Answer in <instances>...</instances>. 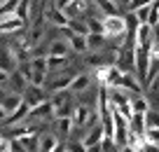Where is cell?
<instances>
[{
  "mask_svg": "<svg viewBox=\"0 0 159 152\" xmlns=\"http://www.w3.org/2000/svg\"><path fill=\"white\" fill-rule=\"evenodd\" d=\"M68 152H89V150H87L84 143L80 140V143H68Z\"/></svg>",
  "mask_w": 159,
  "mask_h": 152,
  "instance_id": "836d02e7",
  "label": "cell"
},
{
  "mask_svg": "<svg viewBox=\"0 0 159 152\" xmlns=\"http://www.w3.org/2000/svg\"><path fill=\"white\" fill-rule=\"evenodd\" d=\"M68 28L73 30V33H77V35H89L91 33V30H89V21H84L82 16H73Z\"/></svg>",
  "mask_w": 159,
  "mask_h": 152,
  "instance_id": "ac0fdd59",
  "label": "cell"
},
{
  "mask_svg": "<svg viewBox=\"0 0 159 152\" xmlns=\"http://www.w3.org/2000/svg\"><path fill=\"white\" fill-rule=\"evenodd\" d=\"M73 80H75V75H73V73H56V75H52V77L47 80L45 89H47L49 94L70 91V87H73Z\"/></svg>",
  "mask_w": 159,
  "mask_h": 152,
  "instance_id": "8992f818",
  "label": "cell"
},
{
  "mask_svg": "<svg viewBox=\"0 0 159 152\" xmlns=\"http://www.w3.org/2000/svg\"><path fill=\"white\" fill-rule=\"evenodd\" d=\"M28 77H26L21 70H14L12 73V77H10V91H16V94H26V89H28Z\"/></svg>",
  "mask_w": 159,
  "mask_h": 152,
  "instance_id": "4fadbf2b",
  "label": "cell"
},
{
  "mask_svg": "<svg viewBox=\"0 0 159 152\" xmlns=\"http://www.w3.org/2000/svg\"><path fill=\"white\" fill-rule=\"evenodd\" d=\"M119 143L115 140V138H103V143H101V152H119Z\"/></svg>",
  "mask_w": 159,
  "mask_h": 152,
  "instance_id": "83f0119b",
  "label": "cell"
},
{
  "mask_svg": "<svg viewBox=\"0 0 159 152\" xmlns=\"http://www.w3.org/2000/svg\"><path fill=\"white\" fill-rule=\"evenodd\" d=\"M47 56H68V44L63 40H54L47 49Z\"/></svg>",
  "mask_w": 159,
  "mask_h": 152,
  "instance_id": "ffe728a7",
  "label": "cell"
},
{
  "mask_svg": "<svg viewBox=\"0 0 159 152\" xmlns=\"http://www.w3.org/2000/svg\"><path fill=\"white\" fill-rule=\"evenodd\" d=\"M150 12H152V2H150V5H143L140 10H136V16H138L140 24H148L150 21Z\"/></svg>",
  "mask_w": 159,
  "mask_h": 152,
  "instance_id": "f1b7e54d",
  "label": "cell"
},
{
  "mask_svg": "<svg viewBox=\"0 0 159 152\" xmlns=\"http://www.w3.org/2000/svg\"><path fill=\"white\" fill-rule=\"evenodd\" d=\"M150 54H152V61H159V35H154V40H152V49H150Z\"/></svg>",
  "mask_w": 159,
  "mask_h": 152,
  "instance_id": "e575fe53",
  "label": "cell"
},
{
  "mask_svg": "<svg viewBox=\"0 0 159 152\" xmlns=\"http://www.w3.org/2000/svg\"><path fill=\"white\" fill-rule=\"evenodd\" d=\"M54 152H68V145H66V143H59V145H56V150Z\"/></svg>",
  "mask_w": 159,
  "mask_h": 152,
  "instance_id": "f35d334b",
  "label": "cell"
},
{
  "mask_svg": "<svg viewBox=\"0 0 159 152\" xmlns=\"http://www.w3.org/2000/svg\"><path fill=\"white\" fill-rule=\"evenodd\" d=\"M28 115H30V105L26 103V98H24V103H21V108L16 110L14 115H10L7 119H2V127H7V124H10V127H16V124L26 122V119H28Z\"/></svg>",
  "mask_w": 159,
  "mask_h": 152,
  "instance_id": "8fae6325",
  "label": "cell"
},
{
  "mask_svg": "<svg viewBox=\"0 0 159 152\" xmlns=\"http://www.w3.org/2000/svg\"><path fill=\"white\" fill-rule=\"evenodd\" d=\"M24 98H26V103L30 105V110L38 108V105H42L45 101H49V98H47V89L45 87H35V84H28Z\"/></svg>",
  "mask_w": 159,
  "mask_h": 152,
  "instance_id": "52a82bcc",
  "label": "cell"
},
{
  "mask_svg": "<svg viewBox=\"0 0 159 152\" xmlns=\"http://www.w3.org/2000/svg\"><path fill=\"white\" fill-rule=\"evenodd\" d=\"M59 143H61V140L54 136V133H42V136H40V147H38V152H54Z\"/></svg>",
  "mask_w": 159,
  "mask_h": 152,
  "instance_id": "9a60e30c",
  "label": "cell"
},
{
  "mask_svg": "<svg viewBox=\"0 0 159 152\" xmlns=\"http://www.w3.org/2000/svg\"><path fill=\"white\" fill-rule=\"evenodd\" d=\"M30 7H33V0H21L19 10H16V16H19L21 21H26V24L30 21Z\"/></svg>",
  "mask_w": 159,
  "mask_h": 152,
  "instance_id": "603a6c76",
  "label": "cell"
},
{
  "mask_svg": "<svg viewBox=\"0 0 159 152\" xmlns=\"http://www.w3.org/2000/svg\"><path fill=\"white\" fill-rule=\"evenodd\" d=\"M19 2H21V0H2V2H0V14H2V16L16 14V10H19Z\"/></svg>",
  "mask_w": 159,
  "mask_h": 152,
  "instance_id": "7402d4cb",
  "label": "cell"
},
{
  "mask_svg": "<svg viewBox=\"0 0 159 152\" xmlns=\"http://www.w3.org/2000/svg\"><path fill=\"white\" fill-rule=\"evenodd\" d=\"M73 2L75 0H54V7H59V10H68V7H73Z\"/></svg>",
  "mask_w": 159,
  "mask_h": 152,
  "instance_id": "8d00e7d4",
  "label": "cell"
},
{
  "mask_svg": "<svg viewBox=\"0 0 159 152\" xmlns=\"http://www.w3.org/2000/svg\"><path fill=\"white\" fill-rule=\"evenodd\" d=\"M117 66L124 73H131L136 68V40H126L119 49V59H117Z\"/></svg>",
  "mask_w": 159,
  "mask_h": 152,
  "instance_id": "277c9868",
  "label": "cell"
},
{
  "mask_svg": "<svg viewBox=\"0 0 159 152\" xmlns=\"http://www.w3.org/2000/svg\"><path fill=\"white\" fill-rule=\"evenodd\" d=\"M26 26V21H21L16 14H12V16H2V24H0V30L2 33H14V30H21Z\"/></svg>",
  "mask_w": 159,
  "mask_h": 152,
  "instance_id": "5bb4252c",
  "label": "cell"
},
{
  "mask_svg": "<svg viewBox=\"0 0 159 152\" xmlns=\"http://www.w3.org/2000/svg\"><path fill=\"white\" fill-rule=\"evenodd\" d=\"M52 105H54V117H70L75 108H70V101H73V91H59V94H52Z\"/></svg>",
  "mask_w": 159,
  "mask_h": 152,
  "instance_id": "3957f363",
  "label": "cell"
},
{
  "mask_svg": "<svg viewBox=\"0 0 159 152\" xmlns=\"http://www.w3.org/2000/svg\"><path fill=\"white\" fill-rule=\"evenodd\" d=\"M117 89H124V91H129V94H134V96H138L140 89H143V82L138 80V75L124 73V77H122V82H119Z\"/></svg>",
  "mask_w": 159,
  "mask_h": 152,
  "instance_id": "30bf717a",
  "label": "cell"
},
{
  "mask_svg": "<svg viewBox=\"0 0 159 152\" xmlns=\"http://www.w3.org/2000/svg\"><path fill=\"white\" fill-rule=\"evenodd\" d=\"M63 30H66V38H68V44H70L73 52H77V54H87V52H89V40H87V35H77L70 28H63Z\"/></svg>",
  "mask_w": 159,
  "mask_h": 152,
  "instance_id": "9c48e42d",
  "label": "cell"
},
{
  "mask_svg": "<svg viewBox=\"0 0 159 152\" xmlns=\"http://www.w3.org/2000/svg\"><path fill=\"white\" fill-rule=\"evenodd\" d=\"M103 26H105V35L110 38H124L129 35V24H126V16H103Z\"/></svg>",
  "mask_w": 159,
  "mask_h": 152,
  "instance_id": "7a4b0ae2",
  "label": "cell"
},
{
  "mask_svg": "<svg viewBox=\"0 0 159 152\" xmlns=\"http://www.w3.org/2000/svg\"><path fill=\"white\" fill-rule=\"evenodd\" d=\"M96 82L98 84H103V87H108V89H117L119 87V82H122V77H124V70L119 68L117 63H108V66H103V68H96Z\"/></svg>",
  "mask_w": 159,
  "mask_h": 152,
  "instance_id": "6da1fadb",
  "label": "cell"
},
{
  "mask_svg": "<svg viewBox=\"0 0 159 152\" xmlns=\"http://www.w3.org/2000/svg\"><path fill=\"white\" fill-rule=\"evenodd\" d=\"M49 59V70H61L70 63V56H47Z\"/></svg>",
  "mask_w": 159,
  "mask_h": 152,
  "instance_id": "d4e9b609",
  "label": "cell"
},
{
  "mask_svg": "<svg viewBox=\"0 0 159 152\" xmlns=\"http://www.w3.org/2000/svg\"><path fill=\"white\" fill-rule=\"evenodd\" d=\"M91 87V77L89 75H75V80H73V87H70V91L73 94H82V91H87V89Z\"/></svg>",
  "mask_w": 159,
  "mask_h": 152,
  "instance_id": "e0dca14e",
  "label": "cell"
},
{
  "mask_svg": "<svg viewBox=\"0 0 159 152\" xmlns=\"http://www.w3.org/2000/svg\"><path fill=\"white\" fill-rule=\"evenodd\" d=\"M24 103V94H16V91H2V98H0V113H2V119H7L10 115H14L16 110L21 108Z\"/></svg>",
  "mask_w": 159,
  "mask_h": 152,
  "instance_id": "5b68a950",
  "label": "cell"
},
{
  "mask_svg": "<svg viewBox=\"0 0 159 152\" xmlns=\"http://www.w3.org/2000/svg\"><path fill=\"white\" fill-rule=\"evenodd\" d=\"M148 87H150V94H152V96H157V98H159V75H157V77H154L152 82L148 84Z\"/></svg>",
  "mask_w": 159,
  "mask_h": 152,
  "instance_id": "d590c367",
  "label": "cell"
},
{
  "mask_svg": "<svg viewBox=\"0 0 159 152\" xmlns=\"http://www.w3.org/2000/svg\"><path fill=\"white\" fill-rule=\"evenodd\" d=\"M42 14H45V19L49 21V24L59 26V28H68V26H70V16H68V12L59 10V7H49V10H45Z\"/></svg>",
  "mask_w": 159,
  "mask_h": 152,
  "instance_id": "ba28073f",
  "label": "cell"
},
{
  "mask_svg": "<svg viewBox=\"0 0 159 152\" xmlns=\"http://www.w3.org/2000/svg\"><path fill=\"white\" fill-rule=\"evenodd\" d=\"M145 140H148V145H159V129H148Z\"/></svg>",
  "mask_w": 159,
  "mask_h": 152,
  "instance_id": "4dcf8cb0",
  "label": "cell"
},
{
  "mask_svg": "<svg viewBox=\"0 0 159 152\" xmlns=\"http://www.w3.org/2000/svg\"><path fill=\"white\" fill-rule=\"evenodd\" d=\"M145 124H148V129H159V110H148Z\"/></svg>",
  "mask_w": 159,
  "mask_h": 152,
  "instance_id": "484cf974",
  "label": "cell"
},
{
  "mask_svg": "<svg viewBox=\"0 0 159 152\" xmlns=\"http://www.w3.org/2000/svg\"><path fill=\"white\" fill-rule=\"evenodd\" d=\"M131 105H134V113H148V110H152L150 108V101L143 96V94H138V96H134L131 98Z\"/></svg>",
  "mask_w": 159,
  "mask_h": 152,
  "instance_id": "44dd1931",
  "label": "cell"
},
{
  "mask_svg": "<svg viewBox=\"0 0 159 152\" xmlns=\"http://www.w3.org/2000/svg\"><path fill=\"white\" fill-rule=\"evenodd\" d=\"M87 21H89V30L91 33H105L103 19H87Z\"/></svg>",
  "mask_w": 159,
  "mask_h": 152,
  "instance_id": "1f68e13d",
  "label": "cell"
},
{
  "mask_svg": "<svg viewBox=\"0 0 159 152\" xmlns=\"http://www.w3.org/2000/svg\"><path fill=\"white\" fill-rule=\"evenodd\" d=\"M119 152H138V150H136L134 145H122V147H119Z\"/></svg>",
  "mask_w": 159,
  "mask_h": 152,
  "instance_id": "74e56055",
  "label": "cell"
},
{
  "mask_svg": "<svg viewBox=\"0 0 159 152\" xmlns=\"http://www.w3.org/2000/svg\"><path fill=\"white\" fill-rule=\"evenodd\" d=\"M14 63H16V56L12 54L10 49H5V52H2V70H7V73H10V70L14 68Z\"/></svg>",
  "mask_w": 159,
  "mask_h": 152,
  "instance_id": "4316f807",
  "label": "cell"
},
{
  "mask_svg": "<svg viewBox=\"0 0 159 152\" xmlns=\"http://www.w3.org/2000/svg\"><path fill=\"white\" fill-rule=\"evenodd\" d=\"M96 7L103 12V16H115L117 14V2L115 0H94Z\"/></svg>",
  "mask_w": 159,
  "mask_h": 152,
  "instance_id": "d6986e66",
  "label": "cell"
},
{
  "mask_svg": "<svg viewBox=\"0 0 159 152\" xmlns=\"http://www.w3.org/2000/svg\"><path fill=\"white\" fill-rule=\"evenodd\" d=\"M87 40H89V49H101L105 44V40H108V35L105 33H89Z\"/></svg>",
  "mask_w": 159,
  "mask_h": 152,
  "instance_id": "cb8c5ba5",
  "label": "cell"
},
{
  "mask_svg": "<svg viewBox=\"0 0 159 152\" xmlns=\"http://www.w3.org/2000/svg\"><path fill=\"white\" fill-rule=\"evenodd\" d=\"M0 152H12V136L2 133V138H0Z\"/></svg>",
  "mask_w": 159,
  "mask_h": 152,
  "instance_id": "d6a6232c",
  "label": "cell"
},
{
  "mask_svg": "<svg viewBox=\"0 0 159 152\" xmlns=\"http://www.w3.org/2000/svg\"><path fill=\"white\" fill-rule=\"evenodd\" d=\"M54 127H56V133H59V136L68 138L70 131L75 129V122H73V117H61V119H54Z\"/></svg>",
  "mask_w": 159,
  "mask_h": 152,
  "instance_id": "2e32d148",
  "label": "cell"
},
{
  "mask_svg": "<svg viewBox=\"0 0 159 152\" xmlns=\"http://www.w3.org/2000/svg\"><path fill=\"white\" fill-rule=\"evenodd\" d=\"M152 28H159V0L152 2V12H150V21H148Z\"/></svg>",
  "mask_w": 159,
  "mask_h": 152,
  "instance_id": "f546056e",
  "label": "cell"
},
{
  "mask_svg": "<svg viewBox=\"0 0 159 152\" xmlns=\"http://www.w3.org/2000/svg\"><path fill=\"white\" fill-rule=\"evenodd\" d=\"M103 138H105L103 124H96V127H91V131L82 138V143H84L87 150H89V147H94V145H101V143H103Z\"/></svg>",
  "mask_w": 159,
  "mask_h": 152,
  "instance_id": "7c38bea8",
  "label": "cell"
}]
</instances>
